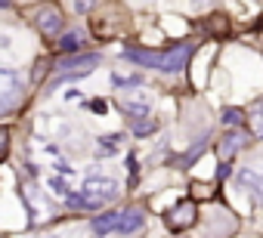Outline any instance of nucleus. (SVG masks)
<instances>
[{"instance_id":"obj_1","label":"nucleus","mask_w":263,"mask_h":238,"mask_svg":"<svg viewBox=\"0 0 263 238\" xmlns=\"http://www.w3.org/2000/svg\"><path fill=\"white\" fill-rule=\"evenodd\" d=\"M189 53L192 47L189 44H180V47H171V50H124V56L130 62H140L143 68H155V71H180L186 62H189Z\"/></svg>"},{"instance_id":"obj_2","label":"nucleus","mask_w":263,"mask_h":238,"mask_svg":"<svg viewBox=\"0 0 263 238\" xmlns=\"http://www.w3.org/2000/svg\"><path fill=\"white\" fill-rule=\"evenodd\" d=\"M118 195H121L118 180H111V176H90V180L81 186V192L68 198V204H74V207H87V210H96V207H102V204H111Z\"/></svg>"},{"instance_id":"obj_3","label":"nucleus","mask_w":263,"mask_h":238,"mask_svg":"<svg viewBox=\"0 0 263 238\" xmlns=\"http://www.w3.org/2000/svg\"><path fill=\"white\" fill-rule=\"evenodd\" d=\"M143 223H146V216H143V210H118V213H102V216H96L93 223H90V229L96 232V235H111V232H118V235H134V232H140L143 229Z\"/></svg>"},{"instance_id":"obj_4","label":"nucleus","mask_w":263,"mask_h":238,"mask_svg":"<svg viewBox=\"0 0 263 238\" xmlns=\"http://www.w3.org/2000/svg\"><path fill=\"white\" fill-rule=\"evenodd\" d=\"M118 105L130 121H143V117H149V111H152V96H149V90L134 84V90H121Z\"/></svg>"},{"instance_id":"obj_5","label":"nucleus","mask_w":263,"mask_h":238,"mask_svg":"<svg viewBox=\"0 0 263 238\" xmlns=\"http://www.w3.org/2000/svg\"><path fill=\"white\" fill-rule=\"evenodd\" d=\"M195 220H198V204L189 201V198L180 201V204H174V207L167 210V226H171L174 232H186V229H192Z\"/></svg>"},{"instance_id":"obj_6","label":"nucleus","mask_w":263,"mask_h":238,"mask_svg":"<svg viewBox=\"0 0 263 238\" xmlns=\"http://www.w3.org/2000/svg\"><path fill=\"white\" fill-rule=\"evenodd\" d=\"M235 180H238V186H241L251 198L263 201V161H260V164H248V167H241Z\"/></svg>"},{"instance_id":"obj_7","label":"nucleus","mask_w":263,"mask_h":238,"mask_svg":"<svg viewBox=\"0 0 263 238\" xmlns=\"http://www.w3.org/2000/svg\"><path fill=\"white\" fill-rule=\"evenodd\" d=\"M31 19H34L37 31H41V34H47V37H50V34H56V31L62 28V10H59V7H53V4L37 7Z\"/></svg>"},{"instance_id":"obj_8","label":"nucleus","mask_w":263,"mask_h":238,"mask_svg":"<svg viewBox=\"0 0 263 238\" xmlns=\"http://www.w3.org/2000/svg\"><path fill=\"white\" fill-rule=\"evenodd\" d=\"M16 99H19V74L10 68H0V111L13 108Z\"/></svg>"},{"instance_id":"obj_9","label":"nucleus","mask_w":263,"mask_h":238,"mask_svg":"<svg viewBox=\"0 0 263 238\" xmlns=\"http://www.w3.org/2000/svg\"><path fill=\"white\" fill-rule=\"evenodd\" d=\"M121 149H124V133H108V136H99V143H96L99 155H115Z\"/></svg>"},{"instance_id":"obj_10","label":"nucleus","mask_w":263,"mask_h":238,"mask_svg":"<svg viewBox=\"0 0 263 238\" xmlns=\"http://www.w3.org/2000/svg\"><path fill=\"white\" fill-rule=\"evenodd\" d=\"M241 143H245V140H241V133H229V136L220 143V158H223V161H229V158L241 149Z\"/></svg>"},{"instance_id":"obj_11","label":"nucleus","mask_w":263,"mask_h":238,"mask_svg":"<svg viewBox=\"0 0 263 238\" xmlns=\"http://www.w3.org/2000/svg\"><path fill=\"white\" fill-rule=\"evenodd\" d=\"M47 189H50L56 198H62V201H68V198H71V192H68V183H65L62 176H50V180H47Z\"/></svg>"},{"instance_id":"obj_12","label":"nucleus","mask_w":263,"mask_h":238,"mask_svg":"<svg viewBox=\"0 0 263 238\" xmlns=\"http://www.w3.org/2000/svg\"><path fill=\"white\" fill-rule=\"evenodd\" d=\"M251 130H254V136H260L263 140V102L254 108V114H251Z\"/></svg>"},{"instance_id":"obj_13","label":"nucleus","mask_w":263,"mask_h":238,"mask_svg":"<svg viewBox=\"0 0 263 238\" xmlns=\"http://www.w3.org/2000/svg\"><path fill=\"white\" fill-rule=\"evenodd\" d=\"M96 62V56H81V59H62L56 68H74V65H81V68H90Z\"/></svg>"},{"instance_id":"obj_14","label":"nucleus","mask_w":263,"mask_h":238,"mask_svg":"<svg viewBox=\"0 0 263 238\" xmlns=\"http://www.w3.org/2000/svg\"><path fill=\"white\" fill-rule=\"evenodd\" d=\"M241 121H245V117H241V111H238V108H226V111H223V124H229V127H238Z\"/></svg>"},{"instance_id":"obj_15","label":"nucleus","mask_w":263,"mask_h":238,"mask_svg":"<svg viewBox=\"0 0 263 238\" xmlns=\"http://www.w3.org/2000/svg\"><path fill=\"white\" fill-rule=\"evenodd\" d=\"M78 47H81L78 34H65V37H62V44H59V50H62V53H71V50H78Z\"/></svg>"},{"instance_id":"obj_16","label":"nucleus","mask_w":263,"mask_h":238,"mask_svg":"<svg viewBox=\"0 0 263 238\" xmlns=\"http://www.w3.org/2000/svg\"><path fill=\"white\" fill-rule=\"evenodd\" d=\"M7 152H10V130L0 127V155H7Z\"/></svg>"},{"instance_id":"obj_17","label":"nucleus","mask_w":263,"mask_h":238,"mask_svg":"<svg viewBox=\"0 0 263 238\" xmlns=\"http://www.w3.org/2000/svg\"><path fill=\"white\" fill-rule=\"evenodd\" d=\"M93 111H99V114H105V102H102V99H96V102H93Z\"/></svg>"},{"instance_id":"obj_18","label":"nucleus","mask_w":263,"mask_h":238,"mask_svg":"<svg viewBox=\"0 0 263 238\" xmlns=\"http://www.w3.org/2000/svg\"><path fill=\"white\" fill-rule=\"evenodd\" d=\"M0 47H4V50H10V34H0Z\"/></svg>"},{"instance_id":"obj_19","label":"nucleus","mask_w":263,"mask_h":238,"mask_svg":"<svg viewBox=\"0 0 263 238\" xmlns=\"http://www.w3.org/2000/svg\"><path fill=\"white\" fill-rule=\"evenodd\" d=\"M44 238H68V235H44Z\"/></svg>"},{"instance_id":"obj_20","label":"nucleus","mask_w":263,"mask_h":238,"mask_svg":"<svg viewBox=\"0 0 263 238\" xmlns=\"http://www.w3.org/2000/svg\"><path fill=\"white\" fill-rule=\"evenodd\" d=\"M7 4H10V0H0V7H7Z\"/></svg>"},{"instance_id":"obj_21","label":"nucleus","mask_w":263,"mask_h":238,"mask_svg":"<svg viewBox=\"0 0 263 238\" xmlns=\"http://www.w3.org/2000/svg\"><path fill=\"white\" fill-rule=\"evenodd\" d=\"M134 4H140V0H134Z\"/></svg>"}]
</instances>
